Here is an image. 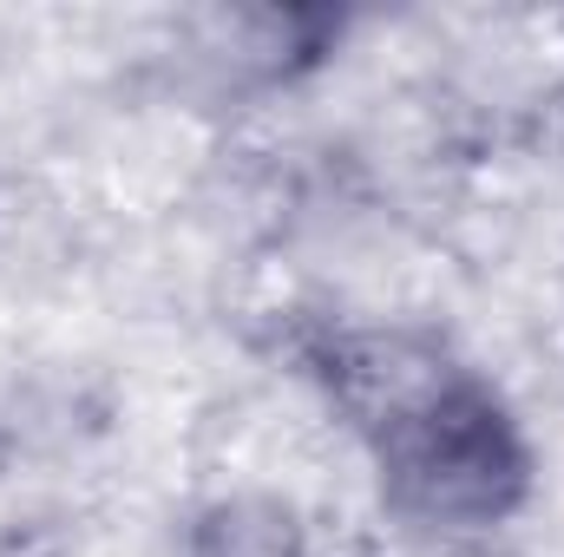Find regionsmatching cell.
I'll use <instances>...</instances> for the list:
<instances>
[{
  "mask_svg": "<svg viewBox=\"0 0 564 557\" xmlns=\"http://www.w3.org/2000/svg\"><path fill=\"white\" fill-rule=\"evenodd\" d=\"M322 407L368 452L394 525L466 545L512 525L539 492V446L519 407L408 321H328L295 348Z\"/></svg>",
  "mask_w": 564,
  "mask_h": 557,
  "instance_id": "6da1fadb",
  "label": "cell"
},
{
  "mask_svg": "<svg viewBox=\"0 0 564 557\" xmlns=\"http://www.w3.org/2000/svg\"><path fill=\"white\" fill-rule=\"evenodd\" d=\"M177 557H308V525L270 485H230L184 518Z\"/></svg>",
  "mask_w": 564,
  "mask_h": 557,
  "instance_id": "7a4b0ae2",
  "label": "cell"
}]
</instances>
